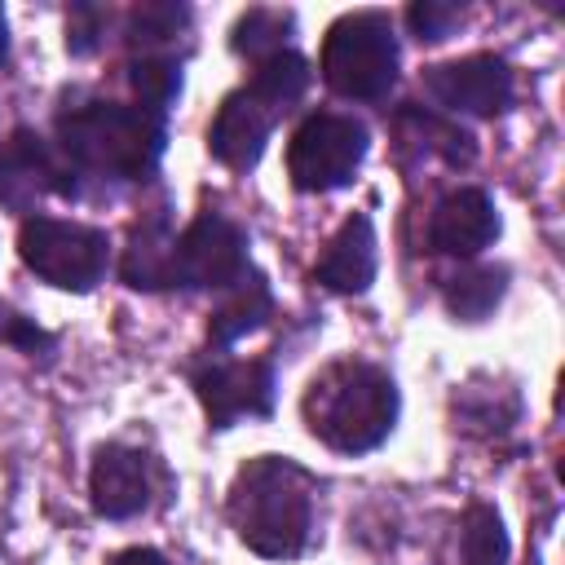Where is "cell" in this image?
Here are the masks:
<instances>
[{"mask_svg":"<svg viewBox=\"0 0 565 565\" xmlns=\"http://www.w3.org/2000/svg\"><path fill=\"white\" fill-rule=\"evenodd\" d=\"M318 71H322V84L344 102H384L402 71L393 18L384 9L340 13L327 26Z\"/></svg>","mask_w":565,"mask_h":565,"instance_id":"5b68a950","label":"cell"},{"mask_svg":"<svg viewBox=\"0 0 565 565\" xmlns=\"http://www.w3.org/2000/svg\"><path fill=\"white\" fill-rule=\"evenodd\" d=\"M424 93L450 115L494 119L516 102V75L499 53H463L424 66Z\"/></svg>","mask_w":565,"mask_h":565,"instance_id":"30bf717a","label":"cell"},{"mask_svg":"<svg viewBox=\"0 0 565 565\" xmlns=\"http://www.w3.org/2000/svg\"><path fill=\"white\" fill-rule=\"evenodd\" d=\"M508 556H512V543L499 508L486 499L468 503L459 521V565H508Z\"/></svg>","mask_w":565,"mask_h":565,"instance_id":"ffe728a7","label":"cell"},{"mask_svg":"<svg viewBox=\"0 0 565 565\" xmlns=\"http://www.w3.org/2000/svg\"><path fill=\"white\" fill-rule=\"evenodd\" d=\"M190 388L203 406L212 433H225L243 419H269L278 397L274 358H207L190 366Z\"/></svg>","mask_w":565,"mask_h":565,"instance_id":"9c48e42d","label":"cell"},{"mask_svg":"<svg viewBox=\"0 0 565 565\" xmlns=\"http://www.w3.org/2000/svg\"><path fill=\"white\" fill-rule=\"evenodd\" d=\"M0 344L22 353V358H31V362H53V353H57V335L44 331L31 313L9 305L4 296H0Z\"/></svg>","mask_w":565,"mask_h":565,"instance_id":"7402d4cb","label":"cell"},{"mask_svg":"<svg viewBox=\"0 0 565 565\" xmlns=\"http://www.w3.org/2000/svg\"><path fill=\"white\" fill-rule=\"evenodd\" d=\"M309 62L296 49H282L252 66V75L221 97L212 124H207V154L234 172H247L260 163L278 119L305 97L309 88Z\"/></svg>","mask_w":565,"mask_h":565,"instance_id":"277c9868","label":"cell"},{"mask_svg":"<svg viewBox=\"0 0 565 565\" xmlns=\"http://www.w3.org/2000/svg\"><path fill=\"white\" fill-rule=\"evenodd\" d=\"M318 477L291 455H256L238 463L225 490L234 539L265 561H296L313 543Z\"/></svg>","mask_w":565,"mask_h":565,"instance_id":"6da1fadb","label":"cell"},{"mask_svg":"<svg viewBox=\"0 0 565 565\" xmlns=\"http://www.w3.org/2000/svg\"><path fill=\"white\" fill-rule=\"evenodd\" d=\"M154 477H159V463L141 446L106 441L93 450V463H88V508L102 521H132L150 508Z\"/></svg>","mask_w":565,"mask_h":565,"instance_id":"7c38bea8","label":"cell"},{"mask_svg":"<svg viewBox=\"0 0 565 565\" xmlns=\"http://www.w3.org/2000/svg\"><path fill=\"white\" fill-rule=\"evenodd\" d=\"M172 225L168 212H150L141 221H132L128 230V247L119 260V278L132 291H168L172 287Z\"/></svg>","mask_w":565,"mask_h":565,"instance_id":"2e32d148","label":"cell"},{"mask_svg":"<svg viewBox=\"0 0 565 565\" xmlns=\"http://www.w3.org/2000/svg\"><path fill=\"white\" fill-rule=\"evenodd\" d=\"M252 269V238L247 230L207 207L172 238V287L181 291H225Z\"/></svg>","mask_w":565,"mask_h":565,"instance_id":"ba28073f","label":"cell"},{"mask_svg":"<svg viewBox=\"0 0 565 565\" xmlns=\"http://www.w3.org/2000/svg\"><path fill=\"white\" fill-rule=\"evenodd\" d=\"M106 26H110V9L106 4H75L66 13V53H75V57L97 53Z\"/></svg>","mask_w":565,"mask_h":565,"instance_id":"cb8c5ba5","label":"cell"},{"mask_svg":"<svg viewBox=\"0 0 565 565\" xmlns=\"http://www.w3.org/2000/svg\"><path fill=\"white\" fill-rule=\"evenodd\" d=\"M18 256L40 282L71 296H88L106 282L115 247L102 225L35 212V216H22L18 225Z\"/></svg>","mask_w":565,"mask_h":565,"instance_id":"8992f818","label":"cell"},{"mask_svg":"<svg viewBox=\"0 0 565 565\" xmlns=\"http://www.w3.org/2000/svg\"><path fill=\"white\" fill-rule=\"evenodd\" d=\"M380 274V238L366 212H349L335 234L327 238L322 256L313 260V282H322L335 296H362L371 291Z\"/></svg>","mask_w":565,"mask_h":565,"instance_id":"5bb4252c","label":"cell"},{"mask_svg":"<svg viewBox=\"0 0 565 565\" xmlns=\"http://www.w3.org/2000/svg\"><path fill=\"white\" fill-rule=\"evenodd\" d=\"M185 31H190V4H172V0H146L124 18V44L137 57H172L168 49Z\"/></svg>","mask_w":565,"mask_h":565,"instance_id":"ac0fdd59","label":"cell"},{"mask_svg":"<svg viewBox=\"0 0 565 565\" xmlns=\"http://www.w3.org/2000/svg\"><path fill=\"white\" fill-rule=\"evenodd\" d=\"M57 154L71 168L75 181H150L159 172V159L168 150V124L154 110L110 102V97H84L75 106H62L53 119Z\"/></svg>","mask_w":565,"mask_h":565,"instance_id":"7a4b0ae2","label":"cell"},{"mask_svg":"<svg viewBox=\"0 0 565 565\" xmlns=\"http://www.w3.org/2000/svg\"><path fill=\"white\" fill-rule=\"evenodd\" d=\"M503 221L499 207L490 199V190L481 185H455L433 203L428 216V247L437 256H455V260H472L486 247H494Z\"/></svg>","mask_w":565,"mask_h":565,"instance_id":"4fadbf2b","label":"cell"},{"mask_svg":"<svg viewBox=\"0 0 565 565\" xmlns=\"http://www.w3.org/2000/svg\"><path fill=\"white\" fill-rule=\"evenodd\" d=\"M128 88L141 110L168 115V106L181 97V57H132L128 66Z\"/></svg>","mask_w":565,"mask_h":565,"instance_id":"44dd1931","label":"cell"},{"mask_svg":"<svg viewBox=\"0 0 565 565\" xmlns=\"http://www.w3.org/2000/svg\"><path fill=\"white\" fill-rule=\"evenodd\" d=\"M106 565H172L159 547H146V543H137V547H124V552H115Z\"/></svg>","mask_w":565,"mask_h":565,"instance_id":"d4e9b609","label":"cell"},{"mask_svg":"<svg viewBox=\"0 0 565 565\" xmlns=\"http://www.w3.org/2000/svg\"><path fill=\"white\" fill-rule=\"evenodd\" d=\"M402 415V388L388 366L371 358H335L327 362L300 393V419L309 437L335 455H371L380 450Z\"/></svg>","mask_w":565,"mask_h":565,"instance_id":"3957f363","label":"cell"},{"mask_svg":"<svg viewBox=\"0 0 565 565\" xmlns=\"http://www.w3.org/2000/svg\"><path fill=\"white\" fill-rule=\"evenodd\" d=\"M49 194H79V181L62 163V154L35 132V128H13L0 141V207L35 216L40 199Z\"/></svg>","mask_w":565,"mask_h":565,"instance_id":"8fae6325","label":"cell"},{"mask_svg":"<svg viewBox=\"0 0 565 565\" xmlns=\"http://www.w3.org/2000/svg\"><path fill=\"white\" fill-rule=\"evenodd\" d=\"M0 62H9V13L0 4Z\"/></svg>","mask_w":565,"mask_h":565,"instance_id":"484cf974","label":"cell"},{"mask_svg":"<svg viewBox=\"0 0 565 565\" xmlns=\"http://www.w3.org/2000/svg\"><path fill=\"white\" fill-rule=\"evenodd\" d=\"M274 318V287L260 269H247L234 287L221 291V300L207 313V349L225 353L230 344H238L243 335L260 331Z\"/></svg>","mask_w":565,"mask_h":565,"instance_id":"9a60e30c","label":"cell"},{"mask_svg":"<svg viewBox=\"0 0 565 565\" xmlns=\"http://www.w3.org/2000/svg\"><path fill=\"white\" fill-rule=\"evenodd\" d=\"M296 31V13L291 9H269V4H256L247 13H238V22L230 26V49L238 57H252V62H265L274 53L287 49Z\"/></svg>","mask_w":565,"mask_h":565,"instance_id":"d6986e66","label":"cell"},{"mask_svg":"<svg viewBox=\"0 0 565 565\" xmlns=\"http://www.w3.org/2000/svg\"><path fill=\"white\" fill-rule=\"evenodd\" d=\"M459 22H463V9L450 4V0H415V4L406 9V26H411V35H415L419 44H441V40H450V35L459 31Z\"/></svg>","mask_w":565,"mask_h":565,"instance_id":"603a6c76","label":"cell"},{"mask_svg":"<svg viewBox=\"0 0 565 565\" xmlns=\"http://www.w3.org/2000/svg\"><path fill=\"white\" fill-rule=\"evenodd\" d=\"M508 265H459L446 282H441V305H446V313L455 318V322H486L499 305H503V296H508Z\"/></svg>","mask_w":565,"mask_h":565,"instance_id":"e0dca14e","label":"cell"},{"mask_svg":"<svg viewBox=\"0 0 565 565\" xmlns=\"http://www.w3.org/2000/svg\"><path fill=\"white\" fill-rule=\"evenodd\" d=\"M371 150V132L358 115L313 110L296 124L287 141V177L300 194H331L353 185Z\"/></svg>","mask_w":565,"mask_h":565,"instance_id":"52a82bcc","label":"cell"}]
</instances>
